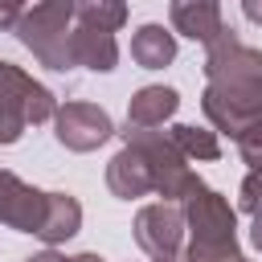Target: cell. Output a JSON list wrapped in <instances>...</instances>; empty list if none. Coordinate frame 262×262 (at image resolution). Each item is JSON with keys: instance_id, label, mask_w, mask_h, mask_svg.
I'll return each instance as SVG.
<instances>
[{"instance_id": "2e32d148", "label": "cell", "mask_w": 262, "mask_h": 262, "mask_svg": "<svg viewBox=\"0 0 262 262\" xmlns=\"http://www.w3.org/2000/svg\"><path fill=\"white\" fill-rule=\"evenodd\" d=\"M168 135H172V143L180 147L184 160H217L221 156L217 131H205V127H192V123H176Z\"/></svg>"}, {"instance_id": "4fadbf2b", "label": "cell", "mask_w": 262, "mask_h": 262, "mask_svg": "<svg viewBox=\"0 0 262 262\" xmlns=\"http://www.w3.org/2000/svg\"><path fill=\"white\" fill-rule=\"evenodd\" d=\"M131 57H135V66H143V70H164V66L176 57V37H172L164 25H143V29H135V37H131Z\"/></svg>"}, {"instance_id": "8fae6325", "label": "cell", "mask_w": 262, "mask_h": 262, "mask_svg": "<svg viewBox=\"0 0 262 262\" xmlns=\"http://www.w3.org/2000/svg\"><path fill=\"white\" fill-rule=\"evenodd\" d=\"M70 61H74V70L111 74V70H115V61H119L115 33H102V29L74 25V33H70Z\"/></svg>"}, {"instance_id": "e0dca14e", "label": "cell", "mask_w": 262, "mask_h": 262, "mask_svg": "<svg viewBox=\"0 0 262 262\" xmlns=\"http://www.w3.org/2000/svg\"><path fill=\"white\" fill-rule=\"evenodd\" d=\"M237 151L250 168H262V115L246 123V131L237 135Z\"/></svg>"}, {"instance_id": "9c48e42d", "label": "cell", "mask_w": 262, "mask_h": 262, "mask_svg": "<svg viewBox=\"0 0 262 262\" xmlns=\"http://www.w3.org/2000/svg\"><path fill=\"white\" fill-rule=\"evenodd\" d=\"M229 74H262V53L254 45H246L233 29H225L205 53V78L209 82L229 78Z\"/></svg>"}, {"instance_id": "ba28073f", "label": "cell", "mask_w": 262, "mask_h": 262, "mask_svg": "<svg viewBox=\"0 0 262 262\" xmlns=\"http://www.w3.org/2000/svg\"><path fill=\"white\" fill-rule=\"evenodd\" d=\"M106 188L119 196V201H135V196H147L156 192V176H151V164L143 160V151L135 143H123L111 164H106Z\"/></svg>"}, {"instance_id": "8992f818", "label": "cell", "mask_w": 262, "mask_h": 262, "mask_svg": "<svg viewBox=\"0 0 262 262\" xmlns=\"http://www.w3.org/2000/svg\"><path fill=\"white\" fill-rule=\"evenodd\" d=\"M135 242L151 258H176L180 246H184V213H180V205H168V201L143 205L135 213Z\"/></svg>"}, {"instance_id": "ffe728a7", "label": "cell", "mask_w": 262, "mask_h": 262, "mask_svg": "<svg viewBox=\"0 0 262 262\" xmlns=\"http://www.w3.org/2000/svg\"><path fill=\"white\" fill-rule=\"evenodd\" d=\"M25 262H70V258H61L57 250H41V254H33V258H25Z\"/></svg>"}, {"instance_id": "277c9868", "label": "cell", "mask_w": 262, "mask_h": 262, "mask_svg": "<svg viewBox=\"0 0 262 262\" xmlns=\"http://www.w3.org/2000/svg\"><path fill=\"white\" fill-rule=\"evenodd\" d=\"M201 111L217 131L237 139L246 123L262 115V74H229L209 82L201 94Z\"/></svg>"}, {"instance_id": "d6986e66", "label": "cell", "mask_w": 262, "mask_h": 262, "mask_svg": "<svg viewBox=\"0 0 262 262\" xmlns=\"http://www.w3.org/2000/svg\"><path fill=\"white\" fill-rule=\"evenodd\" d=\"M242 12H246V20L262 25V0H242Z\"/></svg>"}, {"instance_id": "7402d4cb", "label": "cell", "mask_w": 262, "mask_h": 262, "mask_svg": "<svg viewBox=\"0 0 262 262\" xmlns=\"http://www.w3.org/2000/svg\"><path fill=\"white\" fill-rule=\"evenodd\" d=\"M70 262H106V258H98V254H90V250H86V254H78V258H70Z\"/></svg>"}, {"instance_id": "d4e9b609", "label": "cell", "mask_w": 262, "mask_h": 262, "mask_svg": "<svg viewBox=\"0 0 262 262\" xmlns=\"http://www.w3.org/2000/svg\"><path fill=\"white\" fill-rule=\"evenodd\" d=\"M246 262H250V258H246Z\"/></svg>"}, {"instance_id": "6da1fadb", "label": "cell", "mask_w": 262, "mask_h": 262, "mask_svg": "<svg viewBox=\"0 0 262 262\" xmlns=\"http://www.w3.org/2000/svg\"><path fill=\"white\" fill-rule=\"evenodd\" d=\"M180 213H184V233H188L184 262H246V254L237 250V213L217 188L209 184L192 188Z\"/></svg>"}, {"instance_id": "9a60e30c", "label": "cell", "mask_w": 262, "mask_h": 262, "mask_svg": "<svg viewBox=\"0 0 262 262\" xmlns=\"http://www.w3.org/2000/svg\"><path fill=\"white\" fill-rule=\"evenodd\" d=\"M74 25L115 33L127 25V0H74Z\"/></svg>"}, {"instance_id": "44dd1931", "label": "cell", "mask_w": 262, "mask_h": 262, "mask_svg": "<svg viewBox=\"0 0 262 262\" xmlns=\"http://www.w3.org/2000/svg\"><path fill=\"white\" fill-rule=\"evenodd\" d=\"M250 242H254V250L262 254V213L254 217V225H250Z\"/></svg>"}, {"instance_id": "5b68a950", "label": "cell", "mask_w": 262, "mask_h": 262, "mask_svg": "<svg viewBox=\"0 0 262 262\" xmlns=\"http://www.w3.org/2000/svg\"><path fill=\"white\" fill-rule=\"evenodd\" d=\"M53 127H57L53 131L57 143L70 147V151H94V147H102L115 135L111 115L102 106H94V102H66V106H57Z\"/></svg>"}, {"instance_id": "3957f363", "label": "cell", "mask_w": 262, "mask_h": 262, "mask_svg": "<svg viewBox=\"0 0 262 262\" xmlns=\"http://www.w3.org/2000/svg\"><path fill=\"white\" fill-rule=\"evenodd\" d=\"M57 115L53 94L12 61H0V143H16L29 123H45Z\"/></svg>"}, {"instance_id": "cb8c5ba5", "label": "cell", "mask_w": 262, "mask_h": 262, "mask_svg": "<svg viewBox=\"0 0 262 262\" xmlns=\"http://www.w3.org/2000/svg\"><path fill=\"white\" fill-rule=\"evenodd\" d=\"M156 262H176V258H156Z\"/></svg>"}, {"instance_id": "7c38bea8", "label": "cell", "mask_w": 262, "mask_h": 262, "mask_svg": "<svg viewBox=\"0 0 262 262\" xmlns=\"http://www.w3.org/2000/svg\"><path fill=\"white\" fill-rule=\"evenodd\" d=\"M180 111V94L172 86H143L127 102V127L131 131H156Z\"/></svg>"}, {"instance_id": "5bb4252c", "label": "cell", "mask_w": 262, "mask_h": 262, "mask_svg": "<svg viewBox=\"0 0 262 262\" xmlns=\"http://www.w3.org/2000/svg\"><path fill=\"white\" fill-rule=\"evenodd\" d=\"M82 229V205L70 196V192H49V209H45V225H41V242L57 246L66 237H74Z\"/></svg>"}, {"instance_id": "30bf717a", "label": "cell", "mask_w": 262, "mask_h": 262, "mask_svg": "<svg viewBox=\"0 0 262 262\" xmlns=\"http://www.w3.org/2000/svg\"><path fill=\"white\" fill-rule=\"evenodd\" d=\"M168 16H172V29L188 41H201V45H213L221 33H225V20H221V4L217 0H172L168 4Z\"/></svg>"}, {"instance_id": "7a4b0ae2", "label": "cell", "mask_w": 262, "mask_h": 262, "mask_svg": "<svg viewBox=\"0 0 262 262\" xmlns=\"http://www.w3.org/2000/svg\"><path fill=\"white\" fill-rule=\"evenodd\" d=\"M70 33H74V0H41L20 12L16 20V41L49 70L66 74L74 70L70 61Z\"/></svg>"}, {"instance_id": "603a6c76", "label": "cell", "mask_w": 262, "mask_h": 262, "mask_svg": "<svg viewBox=\"0 0 262 262\" xmlns=\"http://www.w3.org/2000/svg\"><path fill=\"white\" fill-rule=\"evenodd\" d=\"M4 4H12V8H20V12H25V0H4Z\"/></svg>"}, {"instance_id": "52a82bcc", "label": "cell", "mask_w": 262, "mask_h": 262, "mask_svg": "<svg viewBox=\"0 0 262 262\" xmlns=\"http://www.w3.org/2000/svg\"><path fill=\"white\" fill-rule=\"evenodd\" d=\"M45 209H49V192H41L0 168V225L20 229V233H41Z\"/></svg>"}, {"instance_id": "ac0fdd59", "label": "cell", "mask_w": 262, "mask_h": 262, "mask_svg": "<svg viewBox=\"0 0 262 262\" xmlns=\"http://www.w3.org/2000/svg\"><path fill=\"white\" fill-rule=\"evenodd\" d=\"M237 205H242V209H246L250 217H258V213H262V168H250V176L242 180Z\"/></svg>"}]
</instances>
